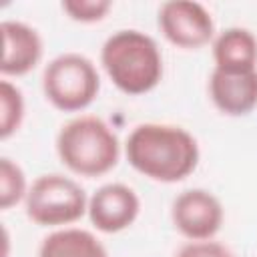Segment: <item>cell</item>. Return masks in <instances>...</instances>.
I'll return each instance as SVG.
<instances>
[{
  "mask_svg": "<svg viewBox=\"0 0 257 257\" xmlns=\"http://www.w3.org/2000/svg\"><path fill=\"white\" fill-rule=\"evenodd\" d=\"M124 153L133 169L161 183L183 181L199 163V145L193 135L181 126L159 122L133 128Z\"/></svg>",
  "mask_w": 257,
  "mask_h": 257,
  "instance_id": "6da1fadb",
  "label": "cell"
},
{
  "mask_svg": "<svg viewBox=\"0 0 257 257\" xmlns=\"http://www.w3.org/2000/svg\"><path fill=\"white\" fill-rule=\"evenodd\" d=\"M100 62L118 90L124 94H145L163 76V56L157 42L139 30H118L106 38Z\"/></svg>",
  "mask_w": 257,
  "mask_h": 257,
  "instance_id": "7a4b0ae2",
  "label": "cell"
},
{
  "mask_svg": "<svg viewBox=\"0 0 257 257\" xmlns=\"http://www.w3.org/2000/svg\"><path fill=\"white\" fill-rule=\"evenodd\" d=\"M60 161L76 175L100 177L118 163L120 145L112 128L98 116L86 114L66 122L56 137Z\"/></svg>",
  "mask_w": 257,
  "mask_h": 257,
  "instance_id": "3957f363",
  "label": "cell"
},
{
  "mask_svg": "<svg viewBox=\"0 0 257 257\" xmlns=\"http://www.w3.org/2000/svg\"><path fill=\"white\" fill-rule=\"evenodd\" d=\"M100 78L92 64L82 54L66 52L50 60L42 74V90L46 98L64 112L86 108L98 94Z\"/></svg>",
  "mask_w": 257,
  "mask_h": 257,
  "instance_id": "277c9868",
  "label": "cell"
},
{
  "mask_svg": "<svg viewBox=\"0 0 257 257\" xmlns=\"http://www.w3.org/2000/svg\"><path fill=\"white\" fill-rule=\"evenodd\" d=\"M84 211H88L84 189L58 173L38 177L26 193V215L42 227L74 223Z\"/></svg>",
  "mask_w": 257,
  "mask_h": 257,
  "instance_id": "5b68a950",
  "label": "cell"
},
{
  "mask_svg": "<svg viewBox=\"0 0 257 257\" xmlns=\"http://www.w3.org/2000/svg\"><path fill=\"white\" fill-rule=\"evenodd\" d=\"M159 26L165 38L187 50L205 46L215 32V24L207 8L191 0H171L159 8Z\"/></svg>",
  "mask_w": 257,
  "mask_h": 257,
  "instance_id": "8992f818",
  "label": "cell"
},
{
  "mask_svg": "<svg viewBox=\"0 0 257 257\" xmlns=\"http://www.w3.org/2000/svg\"><path fill=\"white\" fill-rule=\"evenodd\" d=\"M179 233L191 241H209L223 225V207L219 199L205 189L183 191L171 209Z\"/></svg>",
  "mask_w": 257,
  "mask_h": 257,
  "instance_id": "52a82bcc",
  "label": "cell"
},
{
  "mask_svg": "<svg viewBox=\"0 0 257 257\" xmlns=\"http://www.w3.org/2000/svg\"><path fill=\"white\" fill-rule=\"evenodd\" d=\"M141 203L137 193L122 183L100 187L88 201V217L102 233H118L131 227L139 215Z\"/></svg>",
  "mask_w": 257,
  "mask_h": 257,
  "instance_id": "ba28073f",
  "label": "cell"
},
{
  "mask_svg": "<svg viewBox=\"0 0 257 257\" xmlns=\"http://www.w3.org/2000/svg\"><path fill=\"white\" fill-rule=\"evenodd\" d=\"M213 104L229 116H241L257 106V70L227 72L215 68L209 80Z\"/></svg>",
  "mask_w": 257,
  "mask_h": 257,
  "instance_id": "9c48e42d",
  "label": "cell"
},
{
  "mask_svg": "<svg viewBox=\"0 0 257 257\" xmlns=\"http://www.w3.org/2000/svg\"><path fill=\"white\" fill-rule=\"evenodd\" d=\"M2 64L0 70L6 76H20L30 72L42 56V40L34 28L24 22L4 20L2 26Z\"/></svg>",
  "mask_w": 257,
  "mask_h": 257,
  "instance_id": "30bf717a",
  "label": "cell"
},
{
  "mask_svg": "<svg viewBox=\"0 0 257 257\" xmlns=\"http://www.w3.org/2000/svg\"><path fill=\"white\" fill-rule=\"evenodd\" d=\"M215 68L227 72L257 70V38L247 28H227L213 42Z\"/></svg>",
  "mask_w": 257,
  "mask_h": 257,
  "instance_id": "8fae6325",
  "label": "cell"
},
{
  "mask_svg": "<svg viewBox=\"0 0 257 257\" xmlns=\"http://www.w3.org/2000/svg\"><path fill=\"white\" fill-rule=\"evenodd\" d=\"M38 257H108L104 245L84 229H60L50 233Z\"/></svg>",
  "mask_w": 257,
  "mask_h": 257,
  "instance_id": "7c38bea8",
  "label": "cell"
},
{
  "mask_svg": "<svg viewBox=\"0 0 257 257\" xmlns=\"http://www.w3.org/2000/svg\"><path fill=\"white\" fill-rule=\"evenodd\" d=\"M24 116V98L20 88L2 80L0 84V137L8 139L14 131H18Z\"/></svg>",
  "mask_w": 257,
  "mask_h": 257,
  "instance_id": "4fadbf2b",
  "label": "cell"
},
{
  "mask_svg": "<svg viewBox=\"0 0 257 257\" xmlns=\"http://www.w3.org/2000/svg\"><path fill=\"white\" fill-rule=\"evenodd\" d=\"M26 195V177L8 157L0 159V207L10 209Z\"/></svg>",
  "mask_w": 257,
  "mask_h": 257,
  "instance_id": "5bb4252c",
  "label": "cell"
},
{
  "mask_svg": "<svg viewBox=\"0 0 257 257\" xmlns=\"http://www.w3.org/2000/svg\"><path fill=\"white\" fill-rule=\"evenodd\" d=\"M108 0H64L62 10L76 22H96L110 10Z\"/></svg>",
  "mask_w": 257,
  "mask_h": 257,
  "instance_id": "9a60e30c",
  "label": "cell"
},
{
  "mask_svg": "<svg viewBox=\"0 0 257 257\" xmlns=\"http://www.w3.org/2000/svg\"><path fill=\"white\" fill-rule=\"evenodd\" d=\"M177 257H233V253L215 241H193L185 245Z\"/></svg>",
  "mask_w": 257,
  "mask_h": 257,
  "instance_id": "2e32d148",
  "label": "cell"
}]
</instances>
